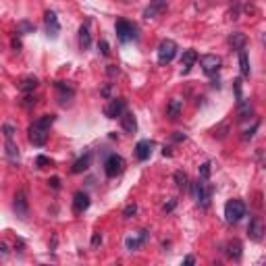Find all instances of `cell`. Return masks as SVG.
I'll return each mask as SVG.
<instances>
[{
	"mask_svg": "<svg viewBox=\"0 0 266 266\" xmlns=\"http://www.w3.org/2000/svg\"><path fill=\"white\" fill-rule=\"evenodd\" d=\"M54 121L56 117L54 114H42V117L38 121H33L29 129H27V139H29V144L33 146H46V141H48V131L50 127L54 125Z\"/></svg>",
	"mask_w": 266,
	"mask_h": 266,
	"instance_id": "cell-1",
	"label": "cell"
},
{
	"mask_svg": "<svg viewBox=\"0 0 266 266\" xmlns=\"http://www.w3.org/2000/svg\"><path fill=\"white\" fill-rule=\"evenodd\" d=\"M245 216V204L241 200H229L225 204V220L229 225L239 223Z\"/></svg>",
	"mask_w": 266,
	"mask_h": 266,
	"instance_id": "cell-2",
	"label": "cell"
},
{
	"mask_svg": "<svg viewBox=\"0 0 266 266\" xmlns=\"http://www.w3.org/2000/svg\"><path fill=\"white\" fill-rule=\"evenodd\" d=\"M193 198H196L198 206L208 208L210 206V198H212V187L206 183V179H198L193 183Z\"/></svg>",
	"mask_w": 266,
	"mask_h": 266,
	"instance_id": "cell-3",
	"label": "cell"
},
{
	"mask_svg": "<svg viewBox=\"0 0 266 266\" xmlns=\"http://www.w3.org/2000/svg\"><path fill=\"white\" fill-rule=\"evenodd\" d=\"M123 171H125V160L119 156V154H110L108 158L104 160V173L108 179H114V177H119Z\"/></svg>",
	"mask_w": 266,
	"mask_h": 266,
	"instance_id": "cell-4",
	"label": "cell"
},
{
	"mask_svg": "<svg viewBox=\"0 0 266 266\" xmlns=\"http://www.w3.org/2000/svg\"><path fill=\"white\" fill-rule=\"evenodd\" d=\"M177 56V44L173 40H162L158 46V65H168L173 63V58Z\"/></svg>",
	"mask_w": 266,
	"mask_h": 266,
	"instance_id": "cell-5",
	"label": "cell"
},
{
	"mask_svg": "<svg viewBox=\"0 0 266 266\" xmlns=\"http://www.w3.org/2000/svg\"><path fill=\"white\" fill-rule=\"evenodd\" d=\"M117 38L123 44H127L131 40H137V27L133 23H129L127 19H119L117 21Z\"/></svg>",
	"mask_w": 266,
	"mask_h": 266,
	"instance_id": "cell-6",
	"label": "cell"
},
{
	"mask_svg": "<svg viewBox=\"0 0 266 266\" xmlns=\"http://www.w3.org/2000/svg\"><path fill=\"white\" fill-rule=\"evenodd\" d=\"M13 210H15V214L19 218H27L29 216V202H27V193H25V189H19L15 193Z\"/></svg>",
	"mask_w": 266,
	"mask_h": 266,
	"instance_id": "cell-7",
	"label": "cell"
},
{
	"mask_svg": "<svg viewBox=\"0 0 266 266\" xmlns=\"http://www.w3.org/2000/svg\"><path fill=\"white\" fill-rule=\"evenodd\" d=\"M264 235H266V225H264L262 216H252L250 225H247V237L252 241H262Z\"/></svg>",
	"mask_w": 266,
	"mask_h": 266,
	"instance_id": "cell-8",
	"label": "cell"
},
{
	"mask_svg": "<svg viewBox=\"0 0 266 266\" xmlns=\"http://www.w3.org/2000/svg\"><path fill=\"white\" fill-rule=\"evenodd\" d=\"M220 65H223V60H220V56H216V54H204V56H200V67H202V71L206 75H216Z\"/></svg>",
	"mask_w": 266,
	"mask_h": 266,
	"instance_id": "cell-9",
	"label": "cell"
},
{
	"mask_svg": "<svg viewBox=\"0 0 266 266\" xmlns=\"http://www.w3.org/2000/svg\"><path fill=\"white\" fill-rule=\"evenodd\" d=\"M44 23H46V33L50 35L52 40L58 38V31H60V23H58V17L54 11H46L44 15Z\"/></svg>",
	"mask_w": 266,
	"mask_h": 266,
	"instance_id": "cell-10",
	"label": "cell"
},
{
	"mask_svg": "<svg viewBox=\"0 0 266 266\" xmlns=\"http://www.w3.org/2000/svg\"><path fill=\"white\" fill-rule=\"evenodd\" d=\"M123 112H125V100H123V98H112L108 102V106L104 108V114L108 119H117V117H121Z\"/></svg>",
	"mask_w": 266,
	"mask_h": 266,
	"instance_id": "cell-11",
	"label": "cell"
},
{
	"mask_svg": "<svg viewBox=\"0 0 266 266\" xmlns=\"http://www.w3.org/2000/svg\"><path fill=\"white\" fill-rule=\"evenodd\" d=\"M148 241V231H137V233H133V235H129L127 239H125V247L129 252H135V250H139L141 245H144Z\"/></svg>",
	"mask_w": 266,
	"mask_h": 266,
	"instance_id": "cell-12",
	"label": "cell"
},
{
	"mask_svg": "<svg viewBox=\"0 0 266 266\" xmlns=\"http://www.w3.org/2000/svg\"><path fill=\"white\" fill-rule=\"evenodd\" d=\"M152 150H154V141L152 139H141L135 146V158L144 162V160H148V158L152 156Z\"/></svg>",
	"mask_w": 266,
	"mask_h": 266,
	"instance_id": "cell-13",
	"label": "cell"
},
{
	"mask_svg": "<svg viewBox=\"0 0 266 266\" xmlns=\"http://www.w3.org/2000/svg\"><path fill=\"white\" fill-rule=\"evenodd\" d=\"M166 8V0H150V4L146 6L144 17L146 19H156L158 15H162Z\"/></svg>",
	"mask_w": 266,
	"mask_h": 266,
	"instance_id": "cell-14",
	"label": "cell"
},
{
	"mask_svg": "<svg viewBox=\"0 0 266 266\" xmlns=\"http://www.w3.org/2000/svg\"><path fill=\"white\" fill-rule=\"evenodd\" d=\"M4 154H6V160L15 164V166H19L21 162V156H19V146L15 144V139H6V144H4Z\"/></svg>",
	"mask_w": 266,
	"mask_h": 266,
	"instance_id": "cell-15",
	"label": "cell"
},
{
	"mask_svg": "<svg viewBox=\"0 0 266 266\" xmlns=\"http://www.w3.org/2000/svg\"><path fill=\"white\" fill-rule=\"evenodd\" d=\"M87 208H90V196L85 191H77L73 196V212L75 214H83Z\"/></svg>",
	"mask_w": 266,
	"mask_h": 266,
	"instance_id": "cell-16",
	"label": "cell"
},
{
	"mask_svg": "<svg viewBox=\"0 0 266 266\" xmlns=\"http://www.w3.org/2000/svg\"><path fill=\"white\" fill-rule=\"evenodd\" d=\"M77 40H79V48H81L83 52L92 46V31H90V23H83L81 27H79Z\"/></svg>",
	"mask_w": 266,
	"mask_h": 266,
	"instance_id": "cell-17",
	"label": "cell"
},
{
	"mask_svg": "<svg viewBox=\"0 0 266 266\" xmlns=\"http://www.w3.org/2000/svg\"><path fill=\"white\" fill-rule=\"evenodd\" d=\"M121 127L125 133H135L137 131V119H135V114L125 110L121 114Z\"/></svg>",
	"mask_w": 266,
	"mask_h": 266,
	"instance_id": "cell-18",
	"label": "cell"
},
{
	"mask_svg": "<svg viewBox=\"0 0 266 266\" xmlns=\"http://www.w3.org/2000/svg\"><path fill=\"white\" fill-rule=\"evenodd\" d=\"M196 60H198V52H196V50H185L183 56H181V73L187 75Z\"/></svg>",
	"mask_w": 266,
	"mask_h": 266,
	"instance_id": "cell-19",
	"label": "cell"
},
{
	"mask_svg": "<svg viewBox=\"0 0 266 266\" xmlns=\"http://www.w3.org/2000/svg\"><path fill=\"white\" fill-rule=\"evenodd\" d=\"M90 162H92V154L85 152L81 158H77V160H75V164H73V168H71V171H73L75 175H79V173H83V171H87V168H90Z\"/></svg>",
	"mask_w": 266,
	"mask_h": 266,
	"instance_id": "cell-20",
	"label": "cell"
},
{
	"mask_svg": "<svg viewBox=\"0 0 266 266\" xmlns=\"http://www.w3.org/2000/svg\"><path fill=\"white\" fill-rule=\"evenodd\" d=\"M237 52H239V69H241V77H250L252 69H250V58H247L245 48L237 50Z\"/></svg>",
	"mask_w": 266,
	"mask_h": 266,
	"instance_id": "cell-21",
	"label": "cell"
},
{
	"mask_svg": "<svg viewBox=\"0 0 266 266\" xmlns=\"http://www.w3.org/2000/svg\"><path fill=\"white\" fill-rule=\"evenodd\" d=\"M181 108H183V104H181V100H177V98H173L171 102H168V106H166V117L168 119H179V114H181Z\"/></svg>",
	"mask_w": 266,
	"mask_h": 266,
	"instance_id": "cell-22",
	"label": "cell"
},
{
	"mask_svg": "<svg viewBox=\"0 0 266 266\" xmlns=\"http://www.w3.org/2000/svg\"><path fill=\"white\" fill-rule=\"evenodd\" d=\"M56 90L60 92V102H69L71 98L75 96V90L71 85H67V83H63V81H56Z\"/></svg>",
	"mask_w": 266,
	"mask_h": 266,
	"instance_id": "cell-23",
	"label": "cell"
},
{
	"mask_svg": "<svg viewBox=\"0 0 266 266\" xmlns=\"http://www.w3.org/2000/svg\"><path fill=\"white\" fill-rule=\"evenodd\" d=\"M227 256L233 260H239L241 258V241H237V239H233V241L227 243Z\"/></svg>",
	"mask_w": 266,
	"mask_h": 266,
	"instance_id": "cell-24",
	"label": "cell"
},
{
	"mask_svg": "<svg viewBox=\"0 0 266 266\" xmlns=\"http://www.w3.org/2000/svg\"><path fill=\"white\" fill-rule=\"evenodd\" d=\"M173 179H175L177 187H179L181 191H187V189H189V177L185 175L183 171H177V173H175V177H173Z\"/></svg>",
	"mask_w": 266,
	"mask_h": 266,
	"instance_id": "cell-25",
	"label": "cell"
},
{
	"mask_svg": "<svg viewBox=\"0 0 266 266\" xmlns=\"http://www.w3.org/2000/svg\"><path fill=\"white\" fill-rule=\"evenodd\" d=\"M245 40H247V38H245V35L237 31V33H233V35H231V38H229V46H231L233 50H241V48L245 46Z\"/></svg>",
	"mask_w": 266,
	"mask_h": 266,
	"instance_id": "cell-26",
	"label": "cell"
},
{
	"mask_svg": "<svg viewBox=\"0 0 266 266\" xmlns=\"http://www.w3.org/2000/svg\"><path fill=\"white\" fill-rule=\"evenodd\" d=\"M35 87H38V79H35V77H25L23 81L19 83V90H21L23 94H31Z\"/></svg>",
	"mask_w": 266,
	"mask_h": 266,
	"instance_id": "cell-27",
	"label": "cell"
},
{
	"mask_svg": "<svg viewBox=\"0 0 266 266\" xmlns=\"http://www.w3.org/2000/svg\"><path fill=\"white\" fill-rule=\"evenodd\" d=\"M250 114H252V106H250V102H241V104H239V121L250 119Z\"/></svg>",
	"mask_w": 266,
	"mask_h": 266,
	"instance_id": "cell-28",
	"label": "cell"
},
{
	"mask_svg": "<svg viewBox=\"0 0 266 266\" xmlns=\"http://www.w3.org/2000/svg\"><path fill=\"white\" fill-rule=\"evenodd\" d=\"M2 131H4V137H6V139H15L17 127L13 125V123H4V125H2Z\"/></svg>",
	"mask_w": 266,
	"mask_h": 266,
	"instance_id": "cell-29",
	"label": "cell"
},
{
	"mask_svg": "<svg viewBox=\"0 0 266 266\" xmlns=\"http://www.w3.org/2000/svg\"><path fill=\"white\" fill-rule=\"evenodd\" d=\"M135 212H137V206H135V204H129V206L123 210V218H133V216H135Z\"/></svg>",
	"mask_w": 266,
	"mask_h": 266,
	"instance_id": "cell-30",
	"label": "cell"
},
{
	"mask_svg": "<svg viewBox=\"0 0 266 266\" xmlns=\"http://www.w3.org/2000/svg\"><path fill=\"white\" fill-rule=\"evenodd\" d=\"M208 177H210V164L204 162V164L200 166V179H206V181H208Z\"/></svg>",
	"mask_w": 266,
	"mask_h": 266,
	"instance_id": "cell-31",
	"label": "cell"
},
{
	"mask_svg": "<svg viewBox=\"0 0 266 266\" xmlns=\"http://www.w3.org/2000/svg\"><path fill=\"white\" fill-rule=\"evenodd\" d=\"M233 85H235V94H237V102L241 104L243 100H241V79H235L233 81Z\"/></svg>",
	"mask_w": 266,
	"mask_h": 266,
	"instance_id": "cell-32",
	"label": "cell"
},
{
	"mask_svg": "<svg viewBox=\"0 0 266 266\" xmlns=\"http://www.w3.org/2000/svg\"><path fill=\"white\" fill-rule=\"evenodd\" d=\"M98 50L102 52L104 56H108V54H110V50H108V42H106V40H100V44H98Z\"/></svg>",
	"mask_w": 266,
	"mask_h": 266,
	"instance_id": "cell-33",
	"label": "cell"
},
{
	"mask_svg": "<svg viewBox=\"0 0 266 266\" xmlns=\"http://www.w3.org/2000/svg\"><path fill=\"white\" fill-rule=\"evenodd\" d=\"M35 102H38V100H35V96H31V94H25V106H27V108H31V106H35Z\"/></svg>",
	"mask_w": 266,
	"mask_h": 266,
	"instance_id": "cell-34",
	"label": "cell"
},
{
	"mask_svg": "<svg viewBox=\"0 0 266 266\" xmlns=\"http://www.w3.org/2000/svg\"><path fill=\"white\" fill-rule=\"evenodd\" d=\"M35 164H38V168H42V166H46V164H52V160H50V158H46V156H38Z\"/></svg>",
	"mask_w": 266,
	"mask_h": 266,
	"instance_id": "cell-35",
	"label": "cell"
},
{
	"mask_svg": "<svg viewBox=\"0 0 266 266\" xmlns=\"http://www.w3.org/2000/svg\"><path fill=\"white\" fill-rule=\"evenodd\" d=\"M48 183H50L52 189H60V179H58V177H50Z\"/></svg>",
	"mask_w": 266,
	"mask_h": 266,
	"instance_id": "cell-36",
	"label": "cell"
},
{
	"mask_svg": "<svg viewBox=\"0 0 266 266\" xmlns=\"http://www.w3.org/2000/svg\"><path fill=\"white\" fill-rule=\"evenodd\" d=\"M100 243H102V235L100 233H94L92 235V247H98Z\"/></svg>",
	"mask_w": 266,
	"mask_h": 266,
	"instance_id": "cell-37",
	"label": "cell"
},
{
	"mask_svg": "<svg viewBox=\"0 0 266 266\" xmlns=\"http://www.w3.org/2000/svg\"><path fill=\"white\" fill-rule=\"evenodd\" d=\"M173 208H175V200H171L168 204H164V212H171Z\"/></svg>",
	"mask_w": 266,
	"mask_h": 266,
	"instance_id": "cell-38",
	"label": "cell"
},
{
	"mask_svg": "<svg viewBox=\"0 0 266 266\" xmlns=\"http://www.w3.org/2000/svg\"><path fill=\"white\" fill-rule=\"evenodd\" d=\"M13 48H15L17 52H19V50H21V42H19V40H17V38H13Z\"/></svg>",
	"mask_w": 266,
	"mask_h": 266,
	"instance_id": "cell-39",
	"label": "cell"
},
{
	"mask_svg": "<svg viewBox=\"0 0 266 266\" xmlns=\"http://www.w3.org/2000/svg\"><path fill=\"white\" fill-rule=\"evenodd\" d=\"M0 250H2V258H6V254H8V245H6V243H0Z\"/></svg>",
	"mask_w": 266,
	"mask_h": 266,
	"instance_id": "cell-40",
	"label": "cell"
},
{
	"mask_svg": "<svg viewBox=\"0 0 266 266\" xmlns=\"http://www.w3.org/2000/svg\"><path fill=\"white\" fill-rule=\"evenodd\" d=\"M185 139V133H175V141H181Z\"/></svg>",
	"mask_w": 266,
	"mask_h": 266,
	"instance_id": "cell-41",
	"label": "cell"
},
{
	"mask_svg": "<svg viewBox=\"0 0 266 266\" xmlns=\"http://www.w3.org/2000/svg\"><path fill=\"white\" fill-rule=\"evenodd\" d=\"M193 262H196V260H193V258H191V256H187V258H185V260H183V264H193Z\"/></svg>",
	"mask_w": 266,
	"mask_h": 266,
	"instance_id": "cell-42",
	"label": "cell"
}]
</instances>
